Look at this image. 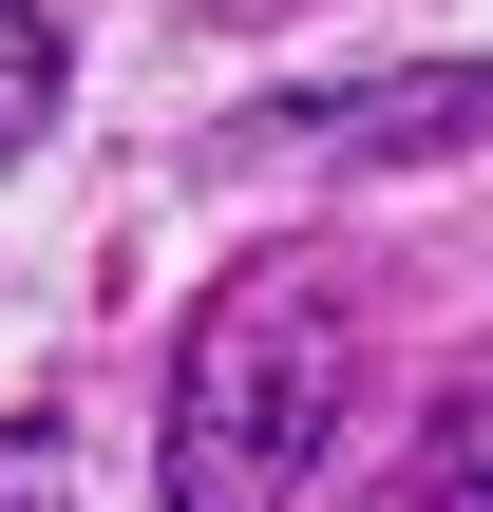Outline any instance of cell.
<instances>
[{
    "label": "cell",
    "mask_w": 493,
    "mask_h": 512,
    "mask_svg": "<svg viewBox=\"0 0 493 512\" xmlns=\"http://www.w3.org/2000/svg\"><path fill=\"white\" fill-rule=\"evenodd\" d=\"M456 133H493V57L361 76V95H266V114H247V152H380V171H418V152H456Z\"/></svg>",
    "instance_id": "obj_2"
},
{
    "label": "cell",
    "mask_w": 493,
    "mask_h": 512,
    "mask_svg": "<svg viewBox=\"0 0 493 512\" xmlns=\"http://www.w3.org/2000/svg\"><path fill=\"white\" fill-rule=\"evenodd\" d=\"M38 133H57V19L0 0V152H38Z\"/></svg>",
    "instance_id": "obj_4"
},
{
    "label": "cell",
    "mask_w": 493,
    "mask_h": 512,
    "mask_svg": "<svg viewBox=\"0 0 493 512\" xmlns=\"http://www.w3.org/2000/svg\"><path fill=\"white\" fill-rule=\"evenodd\" d=\"M0 512H76V456L57 437H0Z\"/></svg>",
    "instance_id": "obj_5"
},
{
    "label": "cell",
    "mask_w": 493,
    "mask_h": 512,
    "mask_svg": "<svg viewBox=\"0 0 493 512\" xmlns=\"http://www.w3.org/2000/svg\"><path fill=\"white\" fill-rule=\"evenodd\" d=\"M418 512H493V361L437 399V437H418Z\"/></svg>",
    "instance_id": "obj_3"
},
{
    "label": "cell",
    "mask_w": 493,
    "mask_h": 512,
    "mask_svg": "<svg viewBox=\"0 0 493 512\" xmlns=\"http://www.w3.org/2000/svg\"><path fill=\"white\" fill-rule=\"evenodd\" d=\"M323 418H342V304H323V266H247L171 361V456L152 475H171V512H285Z\"/></svg>",
    "instance_id": "obj_1"
}]
</instances>
